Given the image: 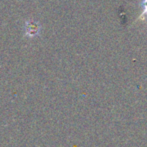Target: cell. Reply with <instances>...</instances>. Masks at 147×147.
<instances>
[{"label": "cell", "instance_id": "1", "mask_svg": "<svg viewBox=\"0 0 147 147\" xmlns=\"http://www.w3.org/2000/svg\"><path fill=\"white\" fill-rule=\"evenodd\" d=\"M141 13H140L139 17L137 18L138 20H144L147 19V0H141Z\"/></svg>", "mask_w": 147, "mask_h": 147}]
</instances>
